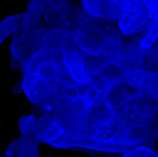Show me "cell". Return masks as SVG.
Instances as JSON below:
<instances>
[{"mask_svg": "<svg viewBox=\"0 0 158 157\" xmlns=\"http://www.w3.org/2000/svg\"><path fill=\"white\" fill-rule=\"evenodd\" d=\"M23 91H24L28 99L33 104H36L40 99V91L39 86L34 84L27 76H24L23 82Z\"/></svg>", "mask_w": 158, "mask_h": 157, "instance_id": "4fadbf2b", "label": "cell"}, {"mask_svg": "<svg viewBox=\"0 0 158 157\" xmlns=\"http://www.w3.org/2000/svg\"><path fill=\"white\" fill-rule=\"evenodd\" d=\"M143 69L149 72L158 73V56H148V55H144Z\"/></svg>", "mask_w": 158, "mask_h": 157, "instance_id": "ac0fdd59", "label": "cell"}, {"mask_svg": "<svg viewBox=\"0 0 158 157\" xmlns=\"http://www.w3.org/2000/svg\"><path fill=\"white\" fill-rule=\"evenodd\" d=\"M148 11H149L150 17L151 19H153L158 12V0H152L151 6L148 8Z\"/></svg>", "mask_w": 158, "mask_h": 157, "instance_id": "ffe728a7", "label": "cell"}, {"mask_svg": "<svg viewBox=\"0 0 158 157\" xmlns=\"http://www.w3.org/2000/svg\"><path fill=\"white\" fill-rule=\"evenodd\" d=\"M121 157H127V156H125V155H123H123H121Z\"/></svg>", "mask_w": 158, "mask_h": 157, "instance_id": "603a6c76", "label": "cell"}, {"mask_svg": "<svg viewBox=\"0 0 158 157\" xmlns=\"http://www.w3.org/2000/svg\"><path fill=\"white\" fill-rule=\"evenodd\" d=\"M143 52L144 55H148V56H158V38L151 47L147 49H143Z\"/></svg>", "mask_w": 158, "mask_h": 157, "instance_id": "d6986e66", "label": "cell"}, {"mask_svg": "<svg viewBox=\"0 0 158 157\" xmlns=\"http://www.w3.org/2000/svg\"><path fill=\"white\" fill-rule=\"evenodd\" d=\"M146 90L158 99V73L149 72L146 83Z\"/></svg>", "mask_w": 158, "mask_h": 157, "instance_id": "9a60e30c", "label": "cell"}, {"mask_svg": "<svg viewBox=\"0 0 158 157\" xmlns=\"http://www.w3.org/2000/svg\"><path fill=\"white\" fill-rule=\"evenodd\" d=\"M24 18V13L15 14L6 17L0 22V46L8 36L19 29Z\"/></svg>", "mask_w": 158, "mask_h": 157, "instance_id": "30bf717a", "label": "cell"}, {"mask_svg": "<svg viewBox=\"0 0 158 157\" xmlns=\"http://www.w3.org/2000/svg\"><path fill=\"white\" fill-rule=\"evenodd\" d=\"M127 157H158V153H156L153 149L143 146H137L133 150L123 153Z\"/></svg>", "mask_w": 158, "mask_h": 157, "instance_id": "5bb4252c", "label": "cell"}, {"mask_svg": "<svg viewBox=\"0 0 158 157\" xmlns=\"http://www.w3.org/2000/svg\"><path fill=\"white\" fill-rule=\"evenodd\" d=\"M49 0H31L28 4L23 22L19 29V38L25 46L30 34L36 29L40 24L43 11L49 4Z\"/></svg>", "mask_w": 158, "mask_h": 157, "instance_id": "277c9868", "label": "cell"}, {"mask_svg": "<svg viewBox=\"0 0 158 157\" xmlns=\"http://www.w3.org/2000/svg\"><path fill=\"white\" fill-rule=\"evenodd\" d=\"M141 1H142V2H143V4L147 6V8L148 9V8H149V6H151L152 0H141Z\"/></svg>", "mask_w": 158, "mask_h": 157, "instance_id": "7402d4cb", "label": "cell"}, {"mask_svg": "<svg viewBox=\"0 0 158 157\" xmlns=\"http://www.w3.org/2000/svg\"><path fill=\"white\" fill-rule=\"evenodd\" d=\"M50 146L60 149L70 148H83L93 150L105 151V152L126 153L133 150L137 146L122 144L114 142L106 141L94 136L81 135V134L65 133L59 139L50 143Z\"/></svg>", "mask_w": 158, "mask_h": 157, "instance_id": "7a4b0ae2", "label": "cell"}, {"mask_svg": "<svg viewBox=\"0 0 158 157\" xmlns=\"http://www.w3.org/2000/svg\"><path fill=\"white\" fill-rule=\"evenodd\" d=\"M106 1L113 3V4L116 5V6H117L118 7H120V9H122L125 0H106Z\"/></svg>", "mask_w": 158, "mask_h": 157, "instance_id": "44dd1931", "label": "cell"}, {"mask_svg": "<svg viewBox=\"0 0 158 157\" xmlns=\"http://www.w3.org/2000/svg\"><path fill=\"white\" fill-rule=\"evenodd\" d=\"M36 122L37 119L33 114L20 117L19 121V127L22 135H35Z\"/></svg>", "mask_w": 158, "mask_h": 157, "instance_id": "8fae6325", "label": "cell"}, {"mask_svg": "<svg viewBox=\"0 0 158 157\" xmlns=\"http://www.w3.org/2000/svg\"><path fill=\"white\" fill-rule=\"evenodd\" d=\"M62 65L77 83L82 86H87L90 83L91 78L86 69L84 60L77 49L63 53Z\"/></svg>", "mask_w": 158, "mask_h": 157, "instance_id": "5b68a950", "label": "cell"}, {"mask_svg": "<svg viewBox=\"0 0 158 157\" xmlns=\"http://www.w3.org/2000/svg\"><path fill=\"white\" fill-rule=\"evenodd\" d=\"M158 38V12L152 19L151 26L146 36L140 42V46L143 49H147L151 47Z\"/></svg>", "mask_w": 158, "mask_h": 157, "instance_id": "7c38bea8", "label": "cell"}, {"mask_svg": "<svg viewBox=\"0 0 158 157\" xmlns=\"http://www.w3.org/2000/svg\"><path fill=\"white\" fill-rule=\"evenodd\" d=\"M85 11L90 16L109 20L119 19L122 9L106 0H83Z\"/></svg>", "mask_w": 158, "mask_h": 157, "instance_id": "52a82bcc", "label": "cell"}, {"mask_svg": "<svg viewBox=\"0 0 158 157\" xmlns=\"http://www.w3.org/2000/svg\"><path fill=\"white\" fill-rule=\"evenodd\" d=\"M23 142H24V135H22L20 138L17 139L14 142H12L5 152L6 157H14L16 156L19 153L21 148L23 146Z\"/></svg>", "mask_w": 158, "mask_h": 157, "instance_id": "2e32d148", "label": "cell"}, {"mask_svg": "<svg viewBox=\"0 0 158 157\" xmlns=\"http://www.w3.org/2000/svg\"><path fill=\"white\" fill-rule=\"evenodd\" d=\"M151 19L148 9L142 2L140 9L136 13L125 14L122 12L118 19V26L123 35H130L137 32Z\"/></svg>", "mask_w": 158, "mask_h": 157, "instance_id": "ba28073f", "label": "cell"}, {"mask_svg": "<svg viewBox=\"0 0 158 157\" xmlns=\"http://www.w3.org/2000/svg\"><path fill=\"white\" fill-rule=\"evenodd\" d=\"M56 57V55L46 49H39L22 63L25 76L36 86L55 81L63 69Z\"/></svg>", "mask_w": 158, "mask_h": 157, "instance_id": "6da1fadb", "label": "cell"}, {"mask_svg": "<svg viewBox=\"0 0 158 157\" xmlns=\"http://www.w3.org/2000/svg\"><path fill=\"white\" fill-rule=\"evenodd\" d=\"M75 39L78 47L88 55L100 56L107 52L104 31L97 30L89 25L79 29Z\"/></svg>", "mask_w": 158, "mask_h": 157, "instance_id": "3957f363", "label": "cell"}, {"mask_svg": "<svg viewBox=\"0 0 158 157\" xmlns=\"http://www.w3.org/2000/svg\"><path fill=\"white\" fill-rule=\"evenodd\" d=\"M65 133L63 127L52 114H44L37 119L35 135L40 142L50 144Z\"/></svg>", "mask_w": 158, "mask_h": 157, "instance_id": "8992f818", "label": "cell"}, {"mask_svg": "<svg viewBox=\"0 0 158 157\" xmlns=\"http://www.w3.org/2000/svg\"><path fill=\"white\" fill-rule=\"evenodd\" d=\"M77 150L87 154L89 157H121L120 155V153H117V152L93 150V149H83V148H78Z\"/></svg>", "mask_w": 158, "mask_h": 157, "instance_id": "e0dca14e", "label": "cell"}, {"mask_svg": "<svg viewBox=\"0 0 158 157\" xmlns=\"http://www.w3.org/2000/svg\"><path fill=\"white\" fill-rule=\"evenodd\" d=\"M117 118V111L105 100L94 105L87 121L97 129L111 124Z\"/></svg>", "mask_w": 158, "mask_h": 157, "instance_id": "9c48e42d", "label": "cell"}]
</instances>
